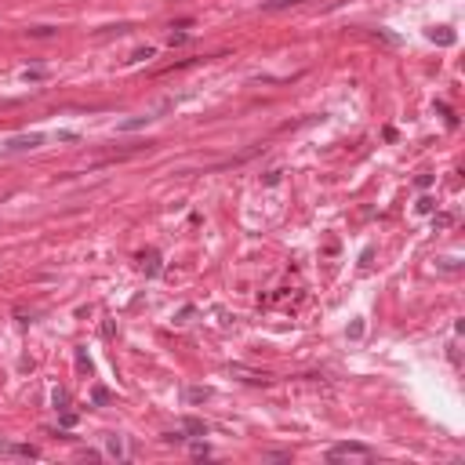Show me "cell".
Wrapping results in <instances>:
<instances>
[{
	"mask_svg": "<svg viewBox=\"0 0 465 465\" xmlns=\"http://www.w3.org/2000/svg\"><path fill=\"white\" fill-rule=\"evenodd\" d=\"M342 458H371V447L367 443H334L327 451V461H342Z\"/></svg>",
	"mask_w": 465,
	"mask_h": 465,
	"instance_id": "obj_1",
	"label": "cell"
},
{
	"mask_svg": "<svg viewBox=\"0 0 465 465\" xmlns=\"http://www.w3.org/2000/svg\"><path fill=\"white\" fill-rule=\"evenodd\" d=\"M37 146H44V135L40 131H33V135H15V138H8V142H4L8 153H22V149H37Z\"/></svg>",
	"mask_w": 465,
	"mask_h": 465,
	"instance_id": "obj_2",
	"label": "cell"
},
{
	"mask_svg": "<svg viewBox=\"0 0 465 465\" xmlns=\"http://www.w3.org/2000/svg\"><path fill=\"white\" fill-rule=\"evenodd\" d=\"M0 454H15V458H40L33 443H0Z\"/></svg>",
	"mask_w": 465,
	"mask_h": 465,
	"instance_id": "obj_3",
	"label": "cell"
},
{
	"mask_svg": "<svg viewBox=\"0 0 465 465\" xmlns=\"http://www.w3.org/2000/svg\"><path fill=\"white\" fill-rule=\"evenodd\" d=\"M105 454H109V458H117V461H124V458H128L124 436H105Z\"/></svg>",
	"mask_w": 465,
	"mask_h": 465,
	"instance_id": "obj_4",
	"label": "cell"
},
{
	"mask_svg": "<svg viewBox=\"0 0 465 465\" xmlns=\"http://www.w3.org/2000/svg\"><path fill=\"white\" fill-rule=\"evenodd\" d=\"M142 269H146V276H157L160 273V251H142Z\"/></svg>",
	"mask_w": 465,
	"mask_h": 465,
	"instance_id": "obj_5",
	"label": "cell"
},
{
	"mask_svg": "<svg viewBox=\"0 0 465 465\" xmlns=\"http://www.w3.org/2000/svg\"><path fill=\"white\" fill-rule=\"evenodd\" d=\"M182 432H189V436H207V422H200V418H182Z\"/></svg>",
	"mask_w": 465,
	"mask_h": 465,
	"instance_id": "obj_6",
	"label": "cell"
},
{
	"mask_svg": "<svg viewBox=\"0 0 465 465\" xmlns=\"http://www.w3.org/2000/svg\"><path fill=\"white\" fill-rule=\"evenodd\" d=\"M436 109L443 113V120H447V128H458V117H454V109H451V105H443V102H440Z\"/></svg>",
	"mask_w": 465,
	"mask_h": 465,
	"instance_id": "obj_7",
	"label": "cell"
},
{
	"mask_svg": "<svg viewBox=\"0 0 465 465\" xmlns=\"http://www.w3.org/2000/svg\"><path fill=\"white\" fill-rule=\"evenodd\" d=\"M105 400H109V389H102V385H95V393H91V404H95V407H102Z\"/></svg>",
	"mask_w": 465,
	"mask_h": 465,
	"instance_id": "obj_8",
	"label": "cell"
},
{
	"mask_svg": "<svg viewBox=\"0 0 465 465\" xmlns=\"http://www.w3.org/2000/svg\"><path fill=\"white\" fill-rule=\"evenodd\" d=\"M185 396H189V404H200V400H207V396H211V389H189Z\"/></svg>",
	"mask_w": 465,
	"mask_h": 465,
	"instance_id": "obj_9",
	"label": "cell"
},
{
	"mask_svg": "<svg viewBox=\"0 0 465 465\" xmlns=\"http://www.w3.org/2000/svg\"><path fill=\"white\" fill-rule=\"evenodd\" d=\"M66 404H69V393H66V389H55V407L66 411Z\"/></svg>",
	"mask_w": 465,
	"mask_h": 465,
	"instance_id": "obj_10",
	"label": "cell"
},
{
	"mask_svg": "<svg viewBox=\"0 0 465 465\" xmlns=\"http://www.w3.org/2000/svg\"><path fill=\"white\" fill-rule=\"evenodd\" d=\"M58 422H62V429H73V425H76V414H73V411L66 407V411H62V418H58Z\"/></svg>",
	"mask_w": 465,
	"mask_h": 465,
	"instance_id": "obj_11",
	"label": "cell"
},
{
	"mask_svg": "<svg viewBox=\"0 0 465 465\" xmlns=\"http://www.w3.org/2000/svg\"><path fill=\"white\" fill-rule=\"evenodd\" d=\"M189 451H193V458H211V447L207 443H193Z\"/></svg>",
	"mask_w": 465,
	"mask_h": 465,
	"instance_id": "obj_12",
	"label": "cell"
},
{
	"mask_svg": "<svg viewBox=\"0 0 465 465\" xmlns=\"http://www.w3.org/2000/svg\"><path fill=\"white\" fill-rule=\"evenodd\" d=\"M432 207H436V200H432V196H422V200H418V211H422V214H429Z\"/></svg>",
	"mask_w": 465,
	"mask_h": 465,
	"instance_id": "obj_13",
	"label": "cell"
},
{
	"mask_svg": "<svg viewBox=\"0 0 465 465\" xmlns=\"http://www.w3.org/2000/svg\"><path fill=\"white\" fill-rule=\"evenodd\" d=\"M51 33H55L51 26H33V29H29V37H51Z\"/></svg>",
	"mask_w": 465,
	"mask_h": 465,
	"instance_id": "obj_14",
	"label": "cell"
},
{
	"mask_svg": "<svg viewBox=\"0 0 465 465\" xmlns=\"http://www.w3.org/2000/svg\"><path fill=\"white\" fill-rule=\"evenodd\" d=\"M153 55H157V48H142V51H135L131 58H135V62H142V58H153Z\"/></svg>",
	"mask_w": 465,
	"mask_h": 465,
	"instance_id": "obj_15",
	"label": "cell"
},
{
	"mask_svg": "<svg viewBox=\"0 0 465 465\" xmlns=\"http://www.w3.org/2000/svg\"><path fill=\"white\" fill-rule=\"evenodd\" d=\"M432 40H440V44H454V33H447V29H443V33H432Z\"/></svg>",
	"mask_w": 465,
	"mask_h": 465,
	"instance_id": "obj_16",
	"label": "cell"
},
{
	"mask_svg": "<svg viewBox=\"0 0 465 465\" xmlns=\"http://www.w3.org/2000/svg\"><path fill=\"white\" fill-rule=\"evenodd\" d=\"M40 76H44V69H26L22 80H40Z\"/></svg>",
	"mask_w": 465,
	"mask_h": 465,
	"instance_id": "obj_17",
	"label": "cell"
},
{
	"mask_svg": "<svg viewBox=\"0 0 465 465\" xmlns=\"http://www.w3.org/2000/svg\"><path fill=\"white\" fill-rule=\"evenodd\" d=\"M432 185V175H418V189H429Z\"/></svg>",
	"mask_w": 465,
	"mask_h": 465,
	"instance_id": "obj_18",
	"label": "cell"
}]
</instances>
